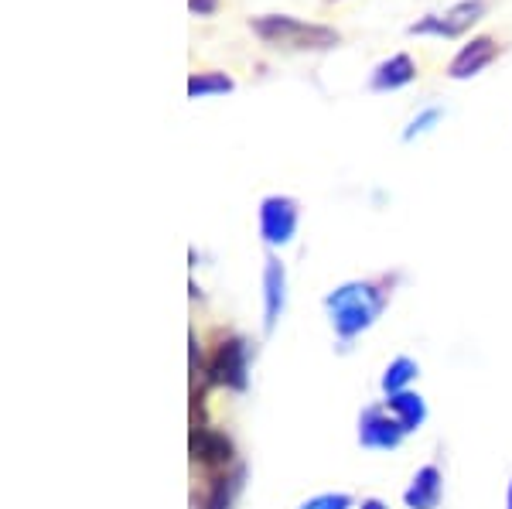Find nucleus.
Instances as JSON below:
<instances>
[{
  "mask_svg": "<svg viewBox=\"0 0 512 509\" xmlns=\"http://www.w3.org/2000/svg\"><path fill=\"white\" fill-rule=\"evenodd\" d=\"M239 482H243V472L229 475L226 469L212 475L209 482V496H205V509H233V499L239 492Z\"/></svg>",
  "mask_w": 512,
  "mask_h": 509,
  "instance_id": "14",
  "label": "nucleus"
},
{
  "mask_svg": "<svg viewBox=\"0 0 512 509\" xmlns=\"http://www.w3.org/2000/svg\"><path fill=\"white\" fill-rule=\"evenodd\" d=\"M417 79V62L414 55L407 52H396L390 59H383L373 69V76H369V89L373 93H396V89L410 86V82Z\"/></svg>",
  "mask_w": 512,
  "mask_h": 509,
  "instance_id": "10",
  "label": "nucleus"
},
{
  "mask_svg": "<svg viewBox=\"0 0 512 509\" xmlns=\"http://www.w3.org/2000/svg\"><path fill=\"white\" fill-rule=\"evenodd\" d=\"M386 407L393 410V417L403 424V428H407V434L417 431L420 424L427 421V404H424V397L414 393V390H403V393H393V397H386Z\"/></svg>",
  "mask_w": 512,
  "mask_h": 509,
  "instance_id": "13",
  "label": "nucleus"
},
{
  "mask_svg": "<svg viewBox=\"0 0 512 509\" xmlns=\"http://www.w3.org/2000/svg\"><path fill=\"white\" fill-rule=\"evenodd\" d=\"M209 380L226 390H246V380H250V346L243 339H222L209 359Z\"/></svg>",
  "mask_w": 512,
  "mask_h": 509,
  "instance_id": "4",
  "label": "nucleus"
},
{
  "mask_svg": "<svg viewBox=\"0 0 512 509\" xmlns=\"http://www.w3.org/2000/svg\"><path fill=\"white\" fill-rule=\"evenodd\" d=\"M359 509H390V506H386L383 499H362Z\"/></svg>",
  "mask_w": 512,
  "mask_h": 509,
  "instance_id": "19",
  "label": "nucleus"
},
{
  "mask_svg": "<svg viewBox=\"0 0 512 509\" xmlns=\"http://www.w3.org/2000/svg\"><path fill=\"white\" fill-rule=\"evenodd\" d=\"M250 31L260 41L274 48H291V52H328V48L342 45V35L328 24H311L291 14H260L250 18Z\"/></svg>",
  "mask_w": 512,
  "mask_h": 509,
  "instance_id": "2",
  "label": "nucleus"
},
{
  "mask_svg": "<svg viewBox=\"0 0 512 509\" xmlns=\"http://www.w3.org/2000/svg\"><path fill=\"white\" fill-rule=\"evenodd\" d=\"M485 18V0H458L451 11L444 14H427L410 24V35H437V38H458L465 35L472 24Z\"/></svg>",
  "mask_w": 512,
  "mask_h": 509,
  "instance_id": "5",
  "label": "nucleus"
},
{
  "mask_svg": "<svg viewBox=\"0 0 512 509\" xmlns=\"http://www.w3.org/2000/svg\"><path fill=\"white\" fill-rule=\"evenodd\" d=\"M407 428L393 417L390 407H366L359 417V445L369 451H393L403 445Z\"/></svg>",
  "mask_w": 512,
  "mask_h": 509,
  "instance_id": "6",
  "label": "nucleus"
},
{
  "mask_svg": "<svg viewBox=\"0 0 512 509\" xmlns=\"http://www.w3.org/2000/svg\"><path fill=\"white\" fill-rule=\"evenodd\" d=\"M441 496H444L441 469H437V465H424V469H417L407 492H403V506L407 509H437L441 506Z\"/></svg>",
  "mask_w": 512,
  "mask_h": 509,
  "instance_id": "11",
  "label": "nucleus"
},
{
  "mask_svg": "<svg viewBox=\"0 0 512 509\" xmlns=\"http://www.w3.org/2000/svg\"><path fill=\"white\" fill-rule=\"evenodd\" d=\"M441 120H444V106H424V110H420L417 117L407 123V130H403V141H414V137L431 134Z\"/></svg>",
  "mask_w": 512,
  "mask_h": 509,
  "instance_id": "16",
  "label": "nucleus"
},
{
  "mask_svg": "<svg viewBox=\"0 0 512 509\" xmlns=\"http://www.w3.org/2000/svg\"><path fill=\"white\" fill-rule=\"evenodd\" d=\"M297 226H301V205H297L291 195H267L260 202V240L270 246V250H280V246H291L297 236Z\"/></svg>",
  "mask_w": 512,
  "mask_h": 509,
  "instance_id": "3",
  "label": "nucleus"
},
{
  "mask_svg": "<svg viewBox=\"0 0 512 509\" xmlns=\"http://www.w3.org/2000/svg\"><path fill=\"white\" fill-rule=\"evenodd\" d=\"M499 52H502V45L492 35H475L472 41H465V45L458 48V55L451 59L448 79H454V82L475 79L485 65H492L495 59H499Z\"/></svg>",
  "mask_w": 512,
  "mask_h": 509,
  "instance_id": "7",
  "label": "nucleus"
},
{
  "mask_svg": "<svg viewBox=\"0 0 512 509\" xmlns=\"http://www.w3.org/2000/svg\"><path fill=\"white\" fill-rule=\"evenodd\" d=\"M417 373H420V366L414 363V359L396 356L393 363L386 366V373H383V393H386V397H393V393L410 390V383L417 380Z\"/></svg>",
  "mask_w": 512,
  "mask_h": 509,
  "instance_id": "15",
  "label": "nucleus"
},
{
  "mask_svg": "<svg viewBox=\"0 0 512 509\" xmlns=\"http://www.w3.org/2000/svg\"><path fill=\"white\" fill-rule=\"evenodd\" d=\"M506 509H512V482H509V489H506Z\"/></svg>",
  "mask_w": 512,
  "mask_h": 509,
  "instance_id": "20",
  "label": "nucleus"
},
{
  "mask_svg": "<svg viewBox=\"0 0 512 509\" xmlns=\"http://www.w3.org/2000/svg\"><path fill=\"white\" fill-rule=\"evenodd\" d=\"M236 89V79L229 72L205 69L188 76V100H209V96H226Z\"/></svg>",
  "mask_w": 512,
  "mask_h": 509,
  "instance_id": "12",
  "label": "nucleus"
},
{
  "mask_svg": "<svg viewBox=\"0 0 512 509\" xmlns=\"http://www.w3.org/2000/svg\"><path fill=\"white\" fill-rule=\"evenodd\" d=\"M192 458L202 465V469L222 472L233 465L236 448H233V441L216 428H195L192 431Z\"/></svg>",
  "mask_w": 512,
  "mask_h": 509,
  "instance_id": "8",
  "label": "nucleus"
},
{
  "mask_svg": "<svg viewBox=\"0 0 512 509\" xmlns=\"http://www.w3.org/2000/svg\"><path fill=\"white\" fill-rule=\"evenodd\" d=\"M188 11H192L195 18H212V14L219 11V0H188Z\"/></svg>",
  "mask_w": 512,
  "mask_h": 509,
  "instance_id": "18",
  "label": "nucleus"
},
{
  "mask_svg": "<svg viewBox=\"0 0 512 509\" xmlns=\"http://www.w3.org/2000/svg\"><path fill=\"white\" fill-rule=\"evenodd\" d=\"M352 496L349 492H318V496L304 499L297 509H352Z\"/></svg>",
  "mask_w": 512,
  "mask_h": 509,
  "instance_id": "17",
  "label": "nucleus"
},
{
  "mask_svg": "<svg viewBox=\"0 0 512 509\" xmlns=\"http://www.w3.org/2000/svg\"><path fill=\"white\" fill-rule=\"evenodd\" d=\"M386 308V291L373 281H349L335 287L325 298V311L332 318V328L338 339H355L379 318V311Z\"/></svg>",
  "mask_w": 512,
  "mask_h": 509,
  "instance_id": "1",
  "label": "nucleus"
},
{
  "mask_svg": "<svg viewBox=\"0 0 512 509\" xmlns=\"http://www.w3.org/2000/svg\"><path fill=\"white\" fill-rule=\"evenodd\" d=\"M284 305H287V270L284 264L267 253V264H263V328L274 332L280 315H284Z\"/></svg>",
  "mask_w": 512,
  "mask_h": 509,
  "instance_id": "9",
  "label": "nucleus"
}]
</instances>
